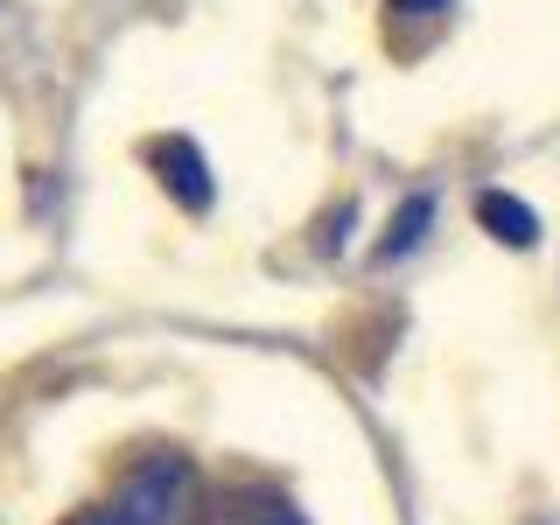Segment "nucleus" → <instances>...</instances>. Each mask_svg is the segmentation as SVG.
I'll use <instances>...</instances> for the list:
<instances>
[{"instance_id":"obj_2","label":"nucleus","mask_w":560,"mask_h":525,"mask_svg":"<svg viewBox=\"0 0 560 525\" xmlns=\"http://www.w3.org/2000/svg\"><path fill=\"white\" fill-rule=\"evenodd\" d=\"M140 162L162 175V183H168V197L183 203V210H210V162H203V148H197V140L162 133V140H148V148H140Z\"/></svg>"},{"instance_id":"obj_1","label":"nucleus","mask_w":560,"mask_h":525,"mask_svg":"<svg viewBox=\"0 0 560 525\" xmlns=\"http://www.w3.org/2000/svg\"><path fill=\"white\" fill-rule=\"evenodd\" d=\"M183 512H197V477L183 455H148L140 469H127L92 512H78L70 525H183Z\"/></svg>"},{"instance_id":"obj_4","label":"nucleus","mask_w":560,"mask_h":525,"mask_svg":"<svg viewBox=\"0 0 560 525\" xmlns=\"http://www.w3.org/2000/svg\"><path fill=\"white\" fill-rule=\"evenodd\" d=\"M477 218H483V232H498L504 245H539V210H525L518 197H504V189H483Z\"/></svg>"},{"instance_id":"obj_5","label":"nucleus","mask_w":560,"mask_h":525,"mask_svg":"<svg viewBox=\"0 0 560 525\" xmlns=\"http://www.w3.org/2000/svg\"><path fill=\"white\" fill-rule=\"evenodd\" d=\"M434 218V203L428 197H413V203H399V218H393V232H385V245H378V253L385 259H399V253H413V238H420V224H428Z\"/></svg>"},{"instance_id":"obj_6","label":"nucleus","mask_w":560,"mask_h":525,"mask_svg":"<svg viewBox=\"0 0 560 525\" xmlns=\"http://www.w3.org/2000/svg\"><path fill=\"white\" fill-rule=\"evenodd\" d=\"M385 8H393V14H442L448 0H385Z\"/></svg>"},{"instance_id":"obj_3","label":"nucleus","mask_w":560,"mask_h":525,"mask_svg":"<svg viewBox=\"0 0 560 525\" xmlns=\"http://www.w3.org/2000/svg\"><path fill=\"white\" fill-rule=\"evenodd\" d=\"M203 525H302V512H294L288 498H273V490H218V498H203Z\"/></svg>"}]
</instances>
